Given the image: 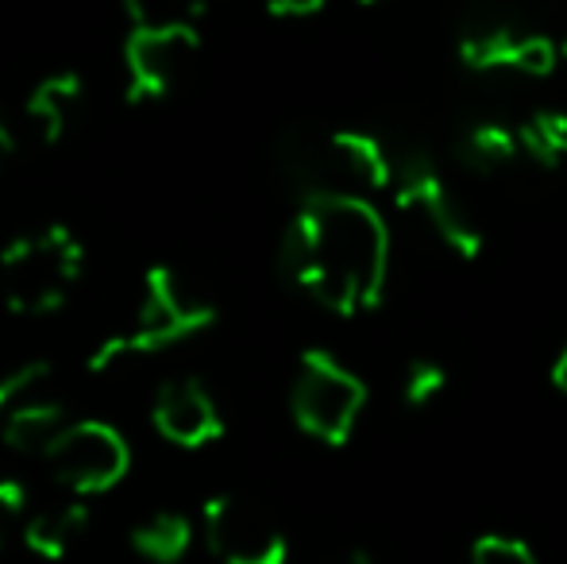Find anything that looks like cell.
<instances>
[{
	"label": "cell",
	"instance_id": "obj_20",
	"mask_svg": "<svg viewBox=\"0 0 567 564\" xmlns=\"http://www.w3.org/2000/svg\"><path fill=\"white\" fill-rule=\"evenodd\" d=\"M28 511H31V506H28V491H23V483L0 480V550H4L8 537L23 526Z\"/></svg>",
	"mask_w": 567,
	"mask_h": 564
},
{
	"label": "cell",
	"instance_id": "obj_6",
	"mask_svg": "<svg viewBox=\"0 0 567 564\" xmlns=\"http://www.w3.org/2000/svg\"><path fill=\"white\" fill-rule=\"evenodd\" d=\"M367 407V383L332 352L309 348L290 387V414L301 433L321 444H348Z\"/></svg>",
	"mask_w": 567,
	"mask_h": 564
},
{
	"label": "cell",
	"instance_id": "obj_27",
	"mask_svg": "<svg viewBox=\"0 0 567 564\" xmlns=\"http://www.w3.org/2000/svg\"><path fill=\"white\" fill-rule=\"evenodd\" d=\"M363 4H374V0H363Z\"/></svg>",
	"mask_w": 567,
	"mask_h": 564
},
{
	"label": "cell",
	"instance_id": "obj_17",
	"mask_svg": "<svg viewBox=\"0 0 567 564\" xmlns=\"http://www.w3.org/2000/svg\"><path fill=\"white\" fill-rule=\"evenodd\" d=\"M217 0H127L135 31H194Z\"/></svg>",
	"mask_w": 567,
	"mask_h": 564
},
{
	"label": "cell",
	"instance_id": "obj_24",
	"mask_svg": "<svg viewBox=\"0 0 567 564\" xmlns=\"http://www.w3.org/2000/svg\"><path fill=\"white\" fill-rule=\"evenodd\" d=\"M332 564H374V561H371V553H363V550H348L340 561H332Z\"/></svg>",
	"mask_w": 567,
	"mask_h": 564
},
{
	"label": "cell",
	"instance_id": "obj_9",
	"mask_svg": "<svg viewBox=\"0 0 567 564\" xmlns=\"http://www.w3.org/2000/svg\"><path fill=\"white\" fill-rule=\"evenodd\" d=\"M460 59L471 70H509V74L525 78H548L560 66V47L556 39L540 35V31L514 28L509 20H475L463 28L460 35Z\"/></svg>",
	"mask_w": 567,
	"mask_h": 564
},
{
	"label": "cell",
	"instance_id": "obj_3",
	"mask_svg": "<svg viewBox=\"0 0 567 564\" xmlns=\"http://www.w3.org/2000/svg\"><path fill=\"white\" fill-rule=\"evenodd\" d=\"M213 317H217L213 306L182 275L151 271L140 290V301H135V314L127 317V325L116 337H109L93 352V368H105V363L124 360V356H147L166 345H178V340L209 329Z\"/></svg>",
	"mask_w": 567,
	"mask_h": 564
},
{
	"label": "cell",
	"instance_id": "obj_11",
	"mask_svg": "<svg viewBox=\"0 0 567 564\" xmlns=\"http://www.w3.org/2000/svg\"><path fill=\"white\" fill-rule=\"evenodd\" d=\"M155 429L178 449H205L225 433L213 394L197 379H166L155 394Z\"/></svg>",
	"mask_w": 567,
	"mask_h": 564
},
{
	"label": "cell",
	"instance_id": "obj_5",
	"mask_svg": "<svg viewBox=\"0 0 567 564\" xmlns=\"http://www.w3.org/2000/svg\"><path fill=\"white\" fill-rule=\"evenodd\" d=\"M394 189V205L402 213H413L425 221V228L452 252L463 264L483 256V228L475 225L463 202L449 189L441 166L425 155V151H405L394 155L390 151V186Z\"/></svg>",
	"mask_w": 567,
	"mask_h": 564
},
{
	"label": "cell",
	"instance_id": "obj_22",
	"mask_svg": "<svg viewBox=\"0 0 567 564\" xmlns=\"http://www.w3.org/2000/svg\"><path fill=\"white\" fill-rule=\"evenodd\" d=\"M553 383H556V391L567 394V345H564V352L556 356V363H553Z\"/></svg>",
	"mask_w": 567,
	"mask_h": 564
},
{
	"label": "cell",
	"instance_id": "obj_26",
	"mask_svg": "<svg viewBox=\"0 0 567 564\" xmlns=\"http://www.w3.org/2000/svg\"><path fill=\"white\" fill-rule=\"evenodd\" d=\"M556 47H560V62H567V39H564V43H556Z\"/></svg>",
	"mask_w": 567,
	"mask_h": 564
},
{
	"label": "cell",
	"instance_id": "obj_19",
	"mask_svg": "<svg viewBox=\"0 0 567 564\" xmlns=\"http://www.w3.org/2000/svg\"><path fill=\"white\" fill-rule=\"evenodd\" d=\"M467 564H540V561H537V553L529 550V542H522V537L483 534L471 545Z\"/></svg>",
	"mask_w": 567,
	"mask_h": 564
},
{
	"label": "cell",
	"instance_id": "obj_18",
	"mask_svg": "<svg viewBox=\"0 0 567 564\" xmlns=\"http://www.w3.org/2000/svg\"><path fill=\"white\" fill-rule=\"evenodd\" d=\"M444 391H449V371H444V363H436V360H413L410 368H405V379H402V399H405V407L421 410V407H429V402L441 399Z\"/></svg>",
	"mask_w": 567,
	"mask_h": 564
},
{
	"label": "cell",
	"instance_id": "obj_1",
	"mask_svg": "<svg viewBox=\"0 0 567 564\" xmlns=\"http://www.w3.org/2000/svg\"><path fill=\"white\" fill-rule=\"evenodd\" d=\"M282 271L329 314H367L390 279L386 221L359 194L306 197L286 233Z\"/></svg>",
	"mask_w": 567,
	"mask_h": 564
},
{
	"label": "cell",
	"instance_id": "obj_15",
	"mask_svg": "<svg viewBox=\"0 0 567 564\" xmlns=\"http://www.w3.org/2000/svg\"><path fill=\"white\" fill-rule=\"evenodd\" d=\"M455 155L475 174H502L506 166H514L517 158H522V151H517L514 129L494 124V121H478L460 136V151H455Z\"/></svg>",
	"mask_w": 567,
	"mask_h": 564
},
{
	"label": "cell",
	"instance_id": "obj_10",
	"mask_svg": "<svg viewBox=\"0 0 567 564\" xmlns=\"http://www.w3.org/2000/svg\"><path fill=\"white\" fill-rule=\"evenodd\" d=\"M197 54L194 31H135L127 35L124 66L127 93L135 101H158L189 74V62Z\"/></svg>",
	"mask_w": 567,
	"mask_h": 564
},
{
	"label": "cell",
	"instance_id": "obj_14",
	"mask_svg": "<svg viewBox=\"0 0 567 564\" xmlns=\"http://www.w3.org/2000/svg\"><path fill=\"white\" fill-rule=\"evenodd\" d=\"M132 550L151 564H178L194 550V522L178 511H151L132 526Z\"/></svg>",
	"mask_w": 567,
	"mask_h": 564
},
{
	"label": "cell",
	"instance_id": "obj_23",
	"mask_svg": "<svg viewBox=\"0 0 567 564\" xmlns=\"http://www.w3.org/2000/svg\"><path fill=\"white\" fill-rule=\"evenodd\" d=\"M12 391H16V371H12V376L0 379V418H4L8 402H12Z\"/></svg>",
	"mask_w": 567,
	"mask_h": 564
},
{
	"label": "cell",
	"instance_id": "obj_8",
	"mask_svg": "<svg viewBox=\"0 0 567 564\" xmlns=\"http://www.w3.org/2000/svg\"><path fill=\"white\" fill-rule=\"evenodd\" d=\"M205 545L220 564H286L290 542L282 526L244 495H217L202 514Z\"/></svg>",
	"mask_w": 567,
	"mask_h": 564
},
{
	"label": "cell",
	"instance_id": "obj_12",
	"mask_svg": "<svg viewBox=\"0 0 567 564\" xmlns=\"http://www.w3.org/2000/svg\"><path fill=\"white\" fill-rule=\"evenodd\" d=\"M90 530V511H85L82 499H66V503H51L28 511L20 526V537L35 557L43 561H62L78 550V542Z\"/></svg>",
	"mask_w": 567,
	"mask_h": 564
},
{
	"label": "cell",
	"instance_id": "obj_21",
	"mask_svg": "<svg viewBox=\"0 0 567 564\" xmlns=\"http://www.w3.org/2000/svg\"><path fill=\"white\" fill-rule=\"evenodd\" d=\"M329 0H270V16L278 20H306V16H317Z\"/></svg>",
	"mask_w": 567,
	"mask_h": 564
},
{
	"label": "cell",
	"instance_id": "obj_16",
	"mask_svg": "<svg viewBox=\"0 0 567 564\" xmlns=\"http://www.w3.org/2000/svg\"><path fill=\"white\" fill-rule=\"evenodd\" d=\"M517 136V151L529 163L545 166V171H556V166H567V113H545L529 116L514 129Z\"/></svg>",
	"mask_w": 567,
	"mask_h": 564
},
{
	"label": "cell",
	"instance_id": "obj_7",
	"mask_svg": "<svg viewBox=\"0 0 567 564\" xmlns=\"http://www.w3.org/2000/svg\"><path fill=\"white\" fill-rule=\"evenodd\" d=\"M47 472L74 499L101 495L127 475V441L105 422H66L43 452Z\"/></svg>",
	"mask_w": 567,
	"mask_h": 564
},
{
	"label": "cell",
	"instance_id": "obj_13",
	"mask_svg": "<svg viewBox=\"0 0 567 564\" xmlns=\"http://www.w3.org/2000/svg\"><path fill=\"white\" fill-rule=\"evenodd\" d=\"M82 109H85L82 78L78 74H54L31 90L28 105H23V116H28L31 132H35L39 140L54 143L74 129V121L82 116Z\"/></svg>",
	"mask_w": 567,
	"mask_h": 564
},
{
	"label": "cell",
	"instance_id": "obj_25",
	"mask_svg": "<svg viewBox=\"0 0 567 564\" xmlns=\"http://www.w3.org/2000/svg\"><path fill=\"white\" fill-rule=\"evenodd\" d=\"M8 151V132H4V124H0V155Z\"/></svg>",
	"mask_w": 567,
	"mask_h": 564
},
{
	"label": "cell",
	"instance_id": "obj_2",
	"mask_svg": "<svg viewBox=\"0 0 567 564\" xmlns=\"http://www.w3.org/2000/svg\"><path fill=\"white\" fill-rule=\"evenodd\" d=\"M282 171L293 178L301 197L359 194L390 186V151L367 132H321L298 129L282 143Z\"/></svg>",
	"mask_w": 567,
	"mask_h": 564
},
{
	"label": "cell",
	"instance_id": "obj_4",
	"mask_svg": "<svg viewBox=\"0 0 567 564\" xmlns=\"http://www.w3.org/2000/svg\"><path fill=\"white\" fill-rule=\"evenodd\" d=\"M85 252L66 228L51 225L12 240L0 256V286L16 314H51L82 279Z\"/></svg>",
	"mask_w": 567,
	"mask_h": 564
}]
</instances>
